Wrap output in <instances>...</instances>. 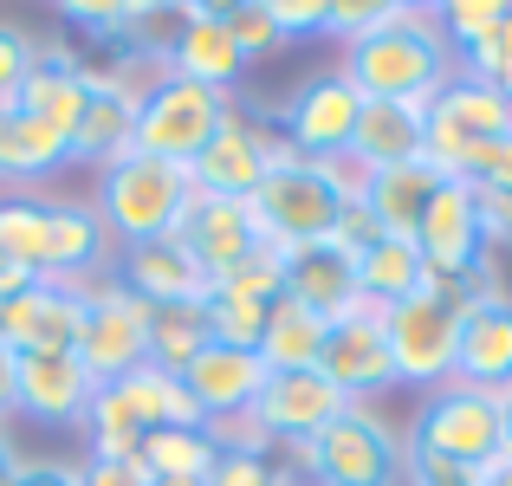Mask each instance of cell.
Instances as JSON below:
<instances>
[{
    "label": "cell",
    "instance_id": "obj_2",
    "mask_svg": "<svg viewBox=\"0 0 512 486\" xmlns=\"http://www.w3.org/2000/svg\"><path fill=\"white\" fill-rule=\"evenodd\" d=\"M500 286L487 273H428V286L415 292V299L389 305L383 312V331H389V357H396V383L409 389H441L454 383V357H461V318L474 299H487V292Z\"/></svg>",
    "mask_w": 512,
    "mask_h": 486
},
{
    "label": "cell",
    "instance_id": "obj_30",
    "mask_svg": "<svg viewBox=\"0 0 512 486\" xmlns=\"http://www.w3.org/2000/svg\"><path fill=\"white\" fill-rule=\"evenodd\" d=\"M78 104H85V65H78V52L46 46L39 65H33V78H26V91H20V111H33L39 124H52L59 137H72Z\"/></svg>",
    "mask_w": 512,
    "mask_h": 486
},
{
    "label": "cell",
    "instance_id": "obj_20",
    "mask_svg": "<svg viewBox=\"0 0 512 486\" xmlns=\"http://www.w3.org/2000/svg\"><path fill=\"white\" fill-rule=\"evenodd\" d=\"M175 240L188 247V260H195L208 279L234 273L253 247H266V240H260V221H253L247 201H221V195H195V201H188Z\"/></svg>",
    "mask_w": 512,
    "mask_h": 486
},
{
    "label": "cell",
    "instance_id": "obj_16",
    "mask_svg": "<svg viewBox=\"0 0 512 486\" xmlns=\"http://www.w3.org/2000/svg\"><path fill=\"white\" fill-rule=\"evenodd\" d=\"M344 409L350 402L318 370H266V383H260V396H253L247 415L279 441V454H286V448H299V441H312L325 422H338Z\"/></svg>",
    "mask_w": 512,
    "mask_h": 486
},
{
    "label": "cell",
    "instance_id": "obj_25",
    "mask_svg": "<svg viewBox=\"0 0 512 486\" xmlns=\"http://www.w3.org/2000/svg\"><path fill=\"white\" fill-rule=\"evenodd\" d=\"M454 383H474V389H500L512 383V292L493 286L487 299L467 305L461 318V357H454Z\"/></svg>",
    "mask_w": 512,
    "mask_h": 486
},
{
    "label": "cell",
    "instance_id": "obj_48",
    "mask_svg": "<svg viewBox=\"0 0 512 486\" xmlns=\"http://www.w3.org/2000/svg\"><path fill=\"white\" fill-rule=\"evenodd\" d=\"M409 486H474V474L441 467V461H409Z\"/></svg>",
    "mask_w": 512,
    "mask_h": 486
},
{
    "label": "cell",
    "instance_id": "obj_24",
    "mask_svg": "<svg viewBox=\"0 0 512 486\" xmlns=\"http://www.w3.org/2000/svg\"><path fill=\"white\" fill-rule=\"evenodd\" d=\"M441 182L448 175L435 169V162H396V169H370L357 175V201L363 214L376 221V234H396V240H415V227H422L428 201L441 195Z\"/></svg>",
    "mask_w": 512,
    "mask_h": 486
},
{
    "label": "cell",
    "instance_id": "obj_36",
    "mask_svg": "<svg viewBox=\"0 0 512 486\" xmlns=\"http://www.w3.org/2000/svg\"><path fill=\"white\" fill-rule=\"evenodd\" d=\"M214 292H234V299H253V305L286 299V253H279V247H253L234 273L214 279Z\"/></svg>",
    "mask_w": 512,
    "mask_h": 486
},
{
    "label": "cell",
    "instance_id": "obj_28",
    "mask_svg": "<svg viewBox=\"0 0 512 486\" xmlns=\"http://www.w3.org/2000/svg\"><path fill=\"white\" fill-rule=\"evenodd\" d=\"M65 162H72V143H65L59 130L39 124L20 104H0V182H7L13 195H26V188L46 182V175H59Z\"/></svg>",
    "mask_w": 512,
    "mask_h": 486
},
{
    "label": "cell",
    "instance_id": "obj_35",
    "mask_svg": "<svg viewBox=\"0 0 512 486\" xmlns=\"http://www.w3.org/2000/svg\"><path fill=\"white\" fill-rule=\"evenodd\" d=\"M266 312H273V305L234 299V292H208V299H201V318H208V337H214V344H227V350H253V357H260Z\"/></svg>",
    "mask_w": 512,
    "mask_h": 486
},
{
    "label": "cell",
    "instance_id": "obj_10",
    "mask_svg": "<svg viewBox=\"0 0 512 486\" xmlns=\"http://www.w3.org/2000/svg\"><path fill=\"white\" fill-rule=\"evenodd\" d=\"M506 137H512V104L493 85H474V78L454 72L448 85H441V98L428 104V143H422V156L435 162L448 182H461L467 162L487 150V143H506Z\"/></svg>",
    "mask_w": 512,
    "mask_h": 486
},
{
    "label": "cell",
    "instance_id": "obj_38",
    "mask_svg": "<svg viewBox=\"0 0 512 486\" xmlns=\"http://www.w3.org/2000/svg\"><path fill=\"white\" fill-rule=\"evenodd\" d=\"M506 7H512V0H441V7H435L441 39H448L454 52H467L474 39H487L493 26L506 20Z\"/></svg>",
    "mask_w": 512,
    "mask_h": 486
},
{
    "label": "cell",
    "instance_id": "obj_33",
    "mask_svg": "<svg viewBox=\"0 0 512 486\" xmlns=\"http://www.w3.org/2000/svg\"><path fill=\"white\" fill-rule=\"evenodd\" d=\"M143 467H150V480H208L214 474V441L208 428H156V435H143Z\"/></svg>",
    "mask_w": 512,
    "mask_h": 486
},
{
    "label": "cell",
    "instance_id": "obj_19",
    "mask_svg": "<svg viewBox=\"0 0 512 486\" xmlns=\"http://www.w3.org/2000/svg\"><path fill=\"white\" fill-rule=\"evenodd\" d=\"M111 279L124 292H137L143 305H201L214 292V279L188 260L182 240H143V247H117L111 260Z\"/></svg>",
    "mask_w": 512,
    "mask_h": 486
},
{
    "label": "cell",
    "instance_id": "obj_12",
    "mask_svg": "<svg viewBox=\"0 0 512 486\" xmlns=\"http://www.w3.org/2000/svg\"><path fill=\"white\" fill-rule=\"evenodd\" d=\"M299 156L286 137H279L273 124H260V117L234 111L221 124V137L208 143L195 162H188V175H195V195H221V201H253L260 195V182L273 175V162Z\"/></svg>",
    "mask_w": 512,
    "mask_h": 486
},
{
    "label": "cell",
    "instance_id": "obj_52",
    "mask_svg": "<svg viewBox=\"0 0 512 486\" xmlns=\"http://www.w3.org/2000/svg\"><path fill=\"white\" fill-rule=\"evenodd\" d=\"M500 441H506V461H512V383L500 389Z\"/></svg>",
    "mask_w": 512,
    "mask_h": 486
},
{
    "label": "cell",
    "instance_id": "obj_23",
    "mask_svg": "<svg viewBox=\"0 0 512 486\" xmlns=\"http://www.w3.org/2000/svg\"><path fill=\"white\" fill-rule=\"evenodd\" d=\"M169 72L195 78V85H208V91H234V78L247 72V59H240L234 33H227L221 7H208V0H188L182 7V26H175V46H169Z\"/></svg>",
    "mask_w": 512,
    "mask_h": 486
},
{
    "label": "cell",
    "instance_id": "obj_21",
    "mask_svg": "<svg viewBox=\"0 0 512 486\" xmlns=\"http://www.w3.org/2000/svg\"><path fill=\"white\" fill-rule=\"evenodd\" d=\"M175 376H182V389L195 396L201 422H227V415L253 409V396H260V383H266V363L253 357V350L208 344V350H195Z\"/></svg>",
    "mask_w": 512,
    "mask_h": 486
},
{
    "label": "cell",
    "instance_id": "obj_27",
    "mask_svg": "<svg viewBox=\"0 0 512 486\" xmlns=\"http://www.w3.org/2000/svg\"><path fill=\"white\" fill-rule=\"evenodd\" d=\"M422 143H428V111H422V104L363 98V117H357V130H350L344 162L357 175L396 169V162H422Z\"/></svg>",
    "mask_w": 512,
    "mask_h": 486
},
{
    "label": "cell",
    "instance_id": "obj_5",
    "mask_svg": "<svg viewBox=\"0 0 512 486\" xmlns=\"http://www.w3.org/2000/svg\"><path fill=\"white\" fill-rule=\"evenodd\" d=\"M299 486H409V441L376 409L350 402L338 422H325L312 441L286 448Z\"/></svg>",
    "mask_w": 512,
    "mask_h": 486
},
{
    "label": "cell",
    "instance_id": "obj_3",
    "mask_svg": "<svg viewBox=\"0 0 512 486\" xmlns=\"http://www.w3.org/2000/svg\"><path fill=\"white\" fill-rule=\"evenodd\" d=\"M357 201V169L350 162H318V156H286L273 162V175L260 182V195L247 201L260 240L279 253L305 247V240H331L344 221V208Z\"/></svg>",
    "mask_w": 512,
    "mask_h": 486
},
{
    "label": "cell",
    "instance_id": "obj_9",
    "mask_svg": "<svg viewBox=\"0 0 512 486\" xmlns=\"http://www.w3.org/2000/svg\"><path fill=\"white\" fill-rule=\"evenodd\" d=\"M72 357L91 370V383H117V376L150 363V305L124 292L111 273L85 286V312H78Z\"/></svg>",
    "mask_w": 512,
    "mask_h": 486
},
{
    "label": "cell",
    "instance_id": "obj_45",
    "mask_svg": "<svg viewBox=\"0 0 512 486\" xmlns=\"http://www.w3.org/2000/svg\"><path fill=\"white\" fill-rule=\"evenodd\" d=\"M480 227H487V253L512 247V188H487V195H480Z\"/></svg>",
    "mask_w": 512,
    "mask_h": 486
},
{
    "label": "cell",
    "instance_id": "obj_14",
    "mask_svg": "<svg viewBox=\"0 0 512 486\" xmlns=\"http://www.w3.org/2000/svg\"><path fill=\"white\" fill-rule=\"evenodd\" d=\"M91 396H98V383L72 350H39V357L13 363V415L39 428H85Z\"/></svg>",
    "mask_w": 512,
    "mask_h": 486
},
{
    "label": "cell",
    "instance_id": "obj_18",
    "mask_svg": "<svg viewBox=\"0 0 512 486\" xmlns=\"http://www.w3.org/2000/svg\"><path fill=\"white\" fill-rule=\"evenodd\" d=\"M78 312H85V286H59V279H33L26 292L0 299V344L13 357H39V350H72Z\"/></svg>",
    "mask_w": 512,
    "mask_h": 486
},
{
    "label": "cell",
    "instance_id": "obj_50",
    "mask_svg": "<svg viewBox=\"0 0 512 486\" xmlns=\"http://www.w3.org/2000/svg\"><path fill=\"white\" fill-rule=\"evenodd\" d=\"M20 461L26 454L13 448V435H7V422H0V486H13V474H20Z\"/></svg>",
    "mask_w": 512,
    "mask_h": 486
},
{
    "label": "cell",
    "instance_id": "obj_4",
    "mask_svg": "<svg viewBox=\"0 0 512 486\" xmlns=\"http://www.w3.org/2000/svg\"><path fill=\"white\" fill-rule=\"evenodd\" d=\"M188 201H195V175L175 169V162H156L143 150L117 156L98 169V201L91 214L104 221L111 247H143V240H169L182 227Z\"/></svg>",
    "mask_w": 512,
    "mask_h": 486
},
{
    "label": "cell",
    "instance_id": "obj_15",
    "mask_svg": "<svg viewBox=\"0 0 512 486\" xmlns=\"http://www.w3.org/2000/svg\"><path fill=\"white\" fill-rule=\"evenodd\" d=\"M137 98L143 91L130 85L124 72H91L85 65V104H78V124H72V137H65L72 143V162L104 169V162L137 150Z\"/></svg>",
    "mask_w": 512,
    "mask_h": 486
},
{
    "label": "cell",
    "instance_id": "obj_26",
    "mask_svg": "<svg viewBox=\"0 0 512 486\" xmlns=\"http://www.w3.org/2000/svg\"><path fill=\"white\" fill-rule=\"evenodd\" d=\"M286 299L305 305V312H318V318L350 312V305H357V253H350L338 234L292 247L286 253Z\"/></svg>",
    "mask_w": 512,
    "mask_h": 486
},
{
    "label": "cell",
    "instance_id": "obj_44",
    "mask_svg": "<svg viewBox=\"0 0 512 486\" xmlns=\"http://www.w3.org/2000/svg\"><path fill=\"white\" fill-rule=\"evenodd\" d=\"M461 182L480 188V195H487V188H512V137H506V143H487V150L467 162Z\"/></svg>",
    "mask_w": 512,
    "mask_h": 486
},
{
    "label": "cell",
    "instance_id": "obj_51",
    "mask_svg": "<svg viewBox=\"0 0 512 486\" xmlns=\"http://www.w3.org/2000/svg\"><path fill=\"white\" fill-rule=\"evenodd\" d=\"M474 486H512V461L500 454L493 467H480V474H474Z\"/></svg>",
    "mask_w": 512,
    "mask_h": 486
},
{
    "label": "cell",
    "instance_id": "obj_13",
    "mask_svg": "<svg viewBox=\"0 0 512 486\" xmlns=\"http://www.w3.org/2000/svg\"><path fill=\"white\" fill-rule=\"evenodd\" d=\"M357 117H363V91L350 85V78H344V65H338V72L305 78V85L292 91L286 104H279V124H273V130H279V137H286L299 156L344 162Z\"/></svg>",
    "mask_w": 512,
    "mask_h": 486
},
{
    "label": "cell",
    "instance_id": "obj_40",
    "mask_svg": "<svg viewBox=\"0 0 512 486\" xmlns=\"http://www.w3.org/2000/svg\"><path fill=\"white\" fill-rule=\"evenodd\" d=\"M208 486H299V474L279 454H221Z\"/></svg>",
    "mask_w": 512,
    "mask_h": 486
},
{
    "label": "cell",
    "instance_id": "obj_29",
    "mask_svg": "<svg viewBox=\"0 0 512 486\" xmlns=\"http://www.w3.org/2000/svg\"><path fill=\"white\" fill-rule=\"evenodd\" d=\"M428 286V260L415 253V240H396V234H376L370 247L357 253V299L389 312V305L415 299Z\"/></svg>",
    "mask_w": 512,
    "mask_h": 486
},
{
    "label": "cell",
    "instance_id": "obj_1",
    "mask_svg": "<svg viewBox=\"0 0 512 486\" xmlns=\"http://www.w3.org/2000/svg\"><path fill=\"white\" fill-rule=\"evenodd\" d=\"M344 78L363 98H389V104H435L441 85L454 78V46L441 39L435 7H415V0H389L383 20L344 46Z\"/></svg>",
    "mask_w": 512,
    "mask_h": 486
},
{
    "label": "cell",
    "instance_id": "obj_43",
    "mask_svg": "<svg viewBox=\"0 0 512 486\" xmlns=\"http://www.w3.org/2000/svg\"><path fill=\"white\" fill-rule=\"evenodd\" d=\"M279 39H325V7L331 0H266Z\"/></svg>",
    "mask_w": 512,
    "mask_h": 486
},
{
    "label": "cell",
    "instance_id": "obj_53",
    "mask_svg": "<svg viewBox=\"0 0 512 486\" xmlns=\"http://www.w3.org/2000/svg\"><path fill=\"white\" fill-rule=\"evenodd\" d=\"M493 91H500V98L512 104V65H506V72H500V78H493Z\"/></svg>",
    "mask_w": 512,
    "mask_h": 486
},
{
    "label": "cell",
    "instance_id": "obj_54",
    "mask_svg": "<svg viewBox=\"0 0 512 486\" xmlns=\"http://www.w3.org/2000/svg\"><path fill=\"white\" fill-rule=\"evenodd\" d=\"M150 486H208V480H150Z\"/></svg>",
    "mask_w": 512,
    "mask_h": 486
},
{
    "label": "cell",
    "instance_id": "obj_42",
    "mask_svg": "<svg viewBox=\"0 0 512 486\" xmlns=\"http://www.w3.org/2000/svg\"><path fill=\"white\" fill-rule=\"evenodd\" d=\"M389 0H331L325 7V39H344V46H357L363 33H370L376 20H383Z\"/></svg>",
    "mask_w": 512,
    "mask_h": 486
},
{
    "label": "cell",
    "instance_id": "obj_37",
    "mask_svg": "<svg viewBox=\"0 0 512 486\" xmlns=\"http://www.w3.org/2000/svg\"><path fill=\"white\" fill-rule=\"evenodd\" d=\"M221 20H227V33H234L240 59H273V52L286 46V39H279V26H273V7H266V0H227Z\"/></svg>",
    "mask_w": 512,
    "mask_h": 486
},
{
    "label": "cell",
    "instance_id": "obj_8",
    "mask_svg": "<svg viewBox=\"0 0 512 486\" xmlns=\"http://www.w3.org/2000/svg\"><path fill=\"white\" fill-rule=\"evenodd\" d=\"M234 111H240L234 91H208V85H195V78L156 72L150 85H143V98H137V150L188 169V162L221 137V124Z\"/></svg>",
    "mask_w": 512,
    "mask_h": 486
},
{
    "label": "cell",
    "instance_id": "obj_46",
    "mask_svg": "<svg viewBox=\"0 0 512 486\" xmlns=\"http://www.w3.org/2000/svg\"><path fill=\"white\" fill-rule=\"evenodd\" d=\"M78 480H85V486H150V467H143V461H104V454H91V461L78 467Z\"/></svg>",
    "mask_w": 512,
    "mask_h": 486
},
{
    "label": "cell",
    "instance_id": "obj_41",
    "mask_svg": "<svg viewBox=\"0 0 512 486\" xmlns=\"http://www.w3.org/2000/svg\"><path fill=\"white\" fill-rule=\"evenodd\" d=\"M506 65H512V7H506V20L493 26L487 39H474L467 52H454V72L474 78V85H493V78H500Z\"/></svg>",
    "mask_w": 512,
    "mask_h": 486
},
{
    "label": "cell",
    "instance_id": "obj_39",
    "mask_svg": "<svg viewBox=\"0 0 512 486\" xmlns=\"http://www.w3.org/2000/svg\"><path fill=\"white\" fill-rule=\"evenodd\" d=\"M39 52H46V46H39L26 26L0 20V104H20V91H26V78H33Z\"/></svg>",
    "mask_w": 512,
    "mask_h": 486
},
{
    "label": "cell",
    "instance_id": "obj_7",
    "mask_svg": "<svg viewBox=\"0 0 512 486\" xmlns=\"http://www.w3.org/2000/svg\"><path fill=\"white\" fill-rule=\"evenodd\" d=\"M409 461H441V467H461V474H480L506 454L500 441V396L474 383H441L422 396L409 422Z\"/></svg>",
    "mask_w": 512,
    "mask_h": 486
},
{
    "label": "cell",
    "instance_id": "obj_17",
    "mask_svg": "<svg viewBox=\"0 0 512 486\" xmlns=\"http://www.w3.org/2000/svg\"><path fill=\"white\" fill-rule=\"evenodd\" d=\"M415 253L428 260V273H487V227H480V195L467 182H441V195L428 201L422 227H415Z\"/></svg>",
    "mask_w": 512,
    "mask_h": 486
},
{
    "label": "cell",
    "instance_id": "obj_22",
    "mask_svg": "<svg viewBox=\"0 0 512 486\" xmlns=\"http://www.w3.org/2000/svg\"><path fill=\"white\" fill-rule=\"evenodd\" d=\"M117 260L111 234H104V221L85 208V201H59L52 195V214H46V279H59V286H91V279H104Z\"/></svg>",
    "mask_w": 512,
    "mask_h": 486
},
{
    "label": "cell",
    "instance_id": "obj_49",
    "mask_svg": "<svg viewBox=\"0 0 512 486\" xmlns=\"http://www.w3.org/2000/svg\"><path fill=\"white\" fill-rule=\"evenodd\" d=\"M13 363H20V357H13V350L0 344V422L13 415Z\"/></svg>",
    "mask_w": 512,
    "mask_h": 486
},
{
    "label": "cell",
    "instance_id": "obj_6",
    "mask_svg": "<svg viewBox=\"0 0 512 486\" xmlns=\"http://www.w3.org/2000/svg\"><path fill=\"white\" fill-rule=\"evenodd\" d=\"M156 428H208L201 409H195V396L182 389V376L143 363V370L117 376V383H98L91 415H85L91 454H104V461H137L143 435H156Z\"/></svg>",
    "mask_w": 512,
    "mask_h": 486
},
{
    "label": "cell",
    "instance_id": "obj_34",
    "mask_svg": "<svg viewBox=\"0 0 512 486\" xmlns=\"http://www.w3.org/2000/svg\"><path fill=\"white\" fill-rule=\"evenodd\" d=\"M208 318H201V305H150V363L156 370H182L195 350H208Z\"/></svg>",
    "mask_w": 512,
    "mask_h": 486
},
{
    "label": "cell",
    "instance_id": "obj_31",
    "mask_svg": "<svg viewBox=\"0 0 512 486\" xmlns=\"http://www.w3.org/2000/svg\"><path fill=\"white\" fill-rule=\"evenodd\" d=\"M325 324L331 318L305 312V305H292V299H273L266 331H260V363L266 370H318V357H325Z\"/></svg>",
    "mask_w": 512,
    "mask_h": 486
},
{
    "label": "cell",
    "instance_id": "obj_11",
    "mask_svg": "<svg viewBox=\"0 0 512 486\" xmlns=\"http://www.w3.org/2000/svg\"><path fill=\"white\" fill-rule=\"evenodd\" d=\"M318 376H325L331 389H338L344 402H363L370 409V396H389L396 383V357H389V331H383V312L376 305H350L325 324V357H318Z\"/></svg>",
    "mask_w": 512,
    "mask_h": 486
},
{
    "label": "cell",
    "instance_id": "obj_32",
    "mask_svg": "<svg viewBox=\"0 0 512 486\" xmlns=\"http://www.w3.org/2000/svg\"><path fill=\"white\" fill-rule=\"evenodd\" d=\"M46 214L52 195H0V260L46 279Z\"/></svg>",
    "mask_w": 512,
    "mask_h": 486
},
{
    "label": "cell",
    "instance_id": "obj_47",
    "mask_svg": "<svg viewBox=\"0 0 512 486\" xmlns=\"http://www.w3.org/2000/svg\"><path fill=\"white\" fill-rule=\"evenodd\" d=\"M13 486H85V480H78L72 461H20Z\"/></svg>",
    "mask_w": 512,
    "mask_h": 486
}]
</instances>
